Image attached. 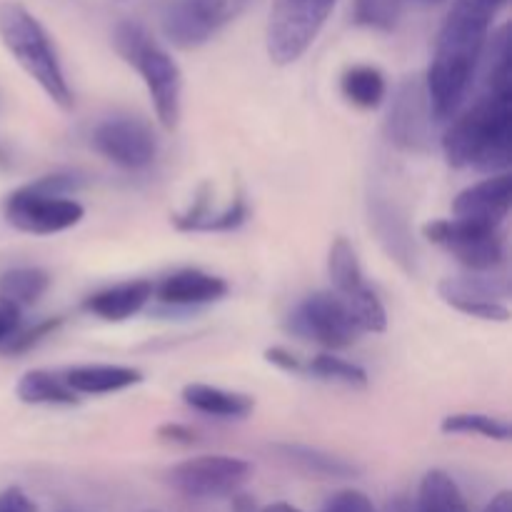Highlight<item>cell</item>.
Instances as JSON below:
<instances>
[{"label":"cell","mask_w":512,"mask_h":512,"mask_svg":"<svg viewBox=\"0 0 512 512\" xmlns=\"http://www.w3.org/2000/svg\"><path fill=\"white\" fill-rule=\"evenodd\" d=\"M485 88L480 98L450 123L443 135L445 158L453 168L508 173L512 165V58L510 25L485 45Z\"/></svg>","instance_id":"cell-1"},{"label":"cell","mask_w":512,"mask_h":512,"mask_svg":"<svg viewBox=\"0 0 512 512\" xmlns=\"http://www.w3.org/2000/svg\"><path fill=\"white\" fill-rule=\"evenodd\" d=\"M508 0H455L440 25L433 60L425 75V90L435 120L455 118L463 105L480 63L490 28Z\"/></svg>","instance_id":"cell-2"},{"label":"cell","mask_w":512,"mask_h":512,"mask_svg":"<svg viewBox=\"0 0 512 512\" xmlns=\"http://www.w3.org/2000/svg\"><path fill=\"white\" fill-rule=\"evenodd\" d=\"M0 40L8 53L18 60L20 68L43 88V93L60 110L73 108V90H70L48 30L18 0L0 3Z\"/></svg>","instance_id":"cell-3"},{"label":"cell","mask_w":512,"mask_h":512,"mask_svg":"<svg viewBox=\"0 0 512 512\" xmlns=\"http://www.w3.org/2000/svg\"><path fill=\"white\" fill-rule=\"evenodd\" d=\"M113 48L130 68L138 70L148 88L150 103L165 130H175L183 105V73L165 48H160L148 30L133 20H123L113 30Z\"/></svg>","instance_id":"cell-4"},{"label":"cell","mask_w":512,"mask_h":512,"mask_svg":"<svg viewBox=\"0 0 512 512\" xmlns=\"http://www.w3.org/2000/svg\"><path fill=\"white\" fill-rule=\"evenodd\" d=\"M80 185L73 175H45L35 183L20 185L5 198L3 213L20 233L53 235L75 228L85 208L70 193Z\"/></svg>","instance_id":"cell-5"},{"label":"cell","mask_w":512,"mask_h":512,"mask_svg":"<svg viewBox=\"0 0 512 512\" xmlns=\"http://www.w3.org/2000/svg\"><path fill=\"white\" fill-rule=\"evenodd\" d=\"M333 8L335 0H273L265 30L270 60L275 65H293L303 58Z\"/></svg>","instance_id":"cell-6"},{"label":"cell","mask_w":512,"mask_h":512,"mask_svg":"<svg viewBox=\"0 0 512 512\" xmlns=\"http://www.w3.org/2000/svg\"><path fill=\"white\" fill-rule=\"evenodd\" d=\"M253 0H168L160 15L163 35L175 48L193 50L238 20Z\"/></svg>","instance_id":"cell-7"},{"label":"cell","mask_w":512,"mask_h":512,"mask_svg":"<svg viewBox=\"0 0 512 512\" xmlns=\"http://www.w3.org/2000/svg\"><path fill=\"white\" fill-rule=\"evenodd\" d=\"M253 475V465L230 455H200L168 470L170 488L185 498L215 500L238 495Z\"/></svg>","instance_id":"cell-8"},{"label":"cell","mask_w":512,"mask_h":512,"mask_svg":"<svg viewBox=\"0 0 512 512\" xmlns=\"http://www.w3.org/2000/svg\"><path fill=\"white\" fill-rule=\"evenodd\" d=\"M288 330L330 350L350 348L363 335L350 310L333 290L308 295L288 318Z\"/></svg>","instance_id":"cell-9"},{"label":"cell","mask_w":512,"mask_h":512,"mask_svg":"<svg viewBox=\"0 0 512 512\" xmlns=\"http://www.w3.org/2000/svg\"><path fill=\"white\" fill-rule=\"evenodd\" d=\"M423 235L430 243L448 250L460 265L473 273H490L505 260V243L500 238V230H488L448 218L425 223Z\"/></svg>","instance_id":"cell-10"},{"label":"cell","mask_w":512,"mask_h":512,"mask_svg":"<svg viewBox=\"0 0 512 512\" xmlns=\"http://www.w3.org/2000/svg\"><path fill=\"white\" fill-rule=\"evenodd\" d=\"M435 125L438 120L430 110L425 80L408 78L400 83L388 110V120H385V133L390 143L408 153H428L433 150Z\"/></svg>","instance_id":"cell-11"},{"label":"cell","mask_w":512,"mask_h":512,"mask_svg":"<svg viewBox=\"0 0 512 512\" xmlns=\"http://www.w3.org/2000/svg\"><path fill=\"white\" fill-rule=\"evenodd\" d=\"M93 145L103 158L125 170L148 168L158 153V140L140 118H108L95 128Z\"/></svg>","instance_id":"cell-12"},{"label":"cell","mask_w":512,"mask_h":512,"mask_svg":"<svg viewBox=\"0 0 512 512\" xmlns=\"http://www.w3.org/2000/svg\"><path fill=\"white\" fill-rule=\"evenodd\" d=\"M438 293L450 308L473 315V318L498 320V323H508L510 320V308L503 303L510 295V288L483 273L445 278L438 285Z\"/></svg>","instance_id":"cell-13"},{"label":"cell","mask_w":512,"mask_h":512,"mask_svg":"<svg viewBox=\"0 0 512 512\" xmlns=\"http://www.w3.org/2000/svg\"><path fill=\"white\" fill-rule=\"evenodd\" d=\"M512 208V178L510 173L490 175L480 183L470 185L453 200V218L463 223L480 225L488 230H500Z\"/></svg>","instance_id":"cell-14"},{"label":"cell","mask_w":512,"mask_h":512,"mask_svg":"<svg viewBox=\"0 0 512 512\" xmlns=\"http://www.w3.org/2000/svg\"><path fill=\"white\" fill-rule=\"evenodd\" d=\"M228 290L230 285L218 275H210L198 268H185L163 278V283L155 285L153 295L165 305L188 308V305L215 303V300L225 298Z\"/></svg>","instance_id":"cell-15"},{"label":"cell","mask_w":512,"mask_h":512,"mask_svg":"<svg viewBox=\"0 0 512 512\" xmlns=\"http://www.w3.org/2000/svg\"><path fill=\"white\" fill-rule=\"evenodd\" d=\"M153 290L155 285L150 280H128V283H118L113 288L90 295L83 308L93 313L95 318L108 320V323H123L148 305V300L153 298Z\"/></svg>","instance_id":"cell-16"},{"label":"cell","mask_w":512,"mask_h":512,"mask_svg":"<svg viewBox=\"0 0 512 512\" xmlns=\"http://www.w3.org/2000/svg\"><path fill=\"white\" fill-rule=\"evenodd\" d=\"M75 395H108L143 383V373L125 365H78L63 373Z\"/></svg>","instance_id":"cell-17"},{"label":"cell","mask_w":512,"mask_h":512,"mask_svg":"<svg viewBox=\"0 0 512 512\" xmlns=\"http://www.w3.org/2000/svg\"><path fill=\"white\" fill-rule=\"evenodd\" d=\"M183 400L188 408L203 415L225 420H243L255 410V400L250 395L233 393V390L213 388V385L190 383L183 388Z\"/></svg>","instance_id":"cell-18"},{"label":"cell","mask_w":512,"mask_h":512,"mask_svg":"<svg viewBox=\"0 0 512 512\" xmlns=\"http://www.w3.org/2000/svg\"><path fill=\"white\" fill-rule=\"evenodd\" d=\"M280 455H283L288 463H293L295 468L303 470L308 475H318L325 480H350L358 478L363 470L360 465H355L353 460L340 458V455L328 453V450L310 448V445H298V443H283L275 445Z\"/></svg>","instance_id":"cell-19"},{"label":"cell","mask_w":512,"mask_h":512,"mask_svg":"<svg viewBox=\"0 0 512 512\" xmlns=\"http://www.w3.org/2000/svg\"><path fill=\"white\" fill-rule=\"evenodd\" d=\"M15 395L25 405H75L78 395L68 388L63 373L53 370H28L15 385Z\"/></svg>","instance_id":"cell-20"},{"label":"cell","mask_w":512,"mask_h":512,"mask_svg":"<svg viewBox=\"0 0 512 512\" xmlns=\"http://www.w3.org/2000/svg\"><path fill=\"white\" fill-rule=\"evenodd\" d=\"M248 220V205L243 198H235L233 205L223 213H210L208 198L200 195L198 203L183 215H175L173 223L178 230H200V233H228V230L240 228Z\"/></svg>","instance_id":"cell-21"},{"label":"cell","mask_w":512,"mask_h":512,"mask_svg":"<svg viewBox=\"0 0 512 512\" xmlns=\"http://www.w3.org/2000/svg\"><path fill=\"white\" fill-rule=\"evenodd\" d=\"M328 273L330 280H333V293L343 300L353 298V295L363 293L368 288L355 248L345 238H335V243L330 245Z\"/></svg>","instance_id":"cell-22"},{"label":"cell","mask_w":512,"mask_h":512,"mask_svg":"<svg viewBox=\"0 0 512 512\" xmlns=\"http://www.w3.org/2000/svg\"><path fill=\"white\" fill-rule=\"evenodd\" d=\"M415 512H470L458 483L445 470H430L415 500Z\"/></svg>","instance_id":"cell-23"},{"label":"cell","mask_w":512,"mask_h":512,"mask_svg":"<svg viewBox=\"0 0 512 512\" xmlns=\"http://www.w3.org/2000/svg\"><path fill=\"white\" fill-rule=\"evenodd\" d=\"M340 90L353 105L363 110L378 108L388 93L385 75L375 65H353L340 78Z\"/></svg>","instance_id":"cell-24"},{"label":"cell","mask_w":512,"mask_h":512,"mask_svg":"<svg viewBox=\"0 0 512 512\" xmlns=\"http://www.w3.org/2000/svg\"><path fill=\"white\" fill-rule=\"evenodd\" d=\"M50 288V275L43 268H13L0 275V298L10 300L18 308L33 305Z\"/></svg>","instance_id":"cell-25"},{"label":"cell","mask_w":512,"mask_h":512,"mask_svg":"<svg viewBox=\"0 0 512 512\" xmlns=\"http://www.w3.org/2000/svg\"><path fill=\"white\" fill-rule=\"evenodd\" d=\"M440 430L445 435H483V438L500 440V443H508L512 438L508 420L493 418V415L485 413H453L443 418Z\"/></svg>","instance_id":"cell-26"},{"label":"cell","mask_w":512,"mask_h":512,"mask_svg":"<svg viewBox=\"0 0 512 512\" xmlns=\"http://www.w3.org/2000/svg\"><path fill=\"white\" fill-rule=\"evenodd\" d=\"M403 8L405 0H353V23L390 33L398 25Z\"/></svg>","instance_id":"cell-27"},{"label":"cell","mask_w":512,"mask_h":512,"mask_svg":"<svg viewBox=\"0 0 512 512\" xmlns=\"http://www.w3.org/2000/svg\"><path fill=\"white\" fill-rule=\"evenodd\" d=\"M305 370H308L310 375H315V378L335 380V383L350 385V388H365V385H368V373H365L360 365L343 358H335V355L330 353L315 355Z\"/></svg>","instance_id":"cell-28"},{"label":"cell","mask_w":512,"mask_h":512,"mask_svg":"<svg viewBox=\"0 0 512 512\" xmlns=\"http://www.w3.org/2000/svg\"><path fill=\"white\" fill-rule=\"evenodd\" d=\"M58 325H60V318H50V320H43V323L33 325L30 330H23V333L18 330V333H15L13 338H10L0 350L8 355L25 353V350H30L33 345H38L43 338H48L50 333H55V328H58Z\"/></svg>","instance_id":"cell-29"},{"label":"cell","mask_w":512,"mask_h":512,"mask_svg":"<svg viewBox=\"0 0 512 512\" xmlns=\"http://www.w3.org/2000/svg\"><path fill=\"white\" fill-rule=\"evenodd\" d=\"M323 512H378L373 500L360 490H338L325 500Z\"/></svg>","instance_id":"cell-30"},{"label":"cell","mask_w":512,"mask_h":512,"mask_svg":"<svg viewBox=\"0 0 512 512\" xmlns=\"http://www.w3.org/2000/svg\"><path fill=\"white\" fill-rule=\"evenodd\" d=\"M20 330V308L10 300L0 298V348Z\"/></svg>","instance_id":"cell-31"},{"label":"cell","mask_w":512,"mask_h":512,"mask_svg":"<svg viewBox=\"0 0 512 512\" xmlns=\"http://www.w3.org/2000/svg\"><path fill=\"white\" fill-rule=\"evenodd\" d=\"M0 512H38V505L20 488H5L0 493Z\"/></svg>","instance_id":"cell-32"},{"label":"cell","mask_w":512,"mask_h":512,"mask_svg":"<svg viewBox=\"0 0 512 512\" xmlns=\"http://www.w3.org/2000/svg\"><path fill=\"white\" fill-rule=\"evenodd\" d=\"M265 360H268V363H273V365H278V368L285 370V373H303V370H305V365L300 363L298 355H293L290 350L280 348V345L265 350Z\"/></svg>","instance_id":"cell-33"},{"label":"cell","mask_w":512,"mask_h":512,"mask_svg":"<svg viewBox=\"0 0 512 512\" xmlns=\"http://www.w3.org/2000/svg\"><path fill=\"white\" fill-rule=\"evenodd\" d=\"M158 438L163 443H173V445H193L195 443V433L188 428V425L180 423H165L158 428Z\"/></svg>","instance_id":"cell-34"},{"label":"cell","mask_w":512,"mask_h":512,"mask_svg":"<svg viewBox=\"0 0 512 512\" xmlns=\"http://www.w3.org/2000/svg\"><path fill=\"white\" fill-rule=\"evenodd\" d=\"M485 512H512L510 490H503V493L495 495V498L488 503V508H485Z\"/></svg>","instance_id":"cell-35"},{"label":"cell","mask_w":512,"mask_h":512,"mask_svg":"<svg viewBox=\"0 0 512 512\" xmlns=\"http://www.w3.org/2000/svg\"><path fill=\"white\" fill-rule=\"evenodd\" d=\"M388 512H415V503H410L408 498H398L395 503H390Z\"/></svg>","instance_id":"cell-36"},{"label":"cell","mask_w":512,"mask_h":512,"mask_svg":"<svg viewBox=\"0 0 512 512\" xmlns=\"http://www.w3.org/2000/svg\"><path fill=\"white\" fill-rule=\"evenodd\" d=\"M260 512H303V510L295 508V505H290V503H273V505H268V508H263Z\"/></svg>","instance_id":"cell-37"},{"label":"cell","mask_w":512,"mask_h":512,"mask_svg":"<svg viewBox=\"0 0 512 512\" xmlns=\"http://www.w3.org/2000/svg\"><path fill=\"white\" fill-rule=\"evenodd\" d=\"M420 3H425V5H435V3H443V0H420Z\"/></svg>","instance_id":"cell-38"}]
</instances>
